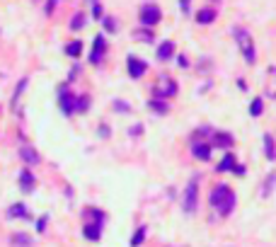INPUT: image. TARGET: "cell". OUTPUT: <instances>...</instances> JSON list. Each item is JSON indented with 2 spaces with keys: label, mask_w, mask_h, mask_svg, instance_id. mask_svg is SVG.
I'll return each instance as SVG.
<instances>
[{
  "label": "cell",
  "mask_w": 276,
  "mask_h": 247,
  "mask_svg": "<svg viewBox=\"0 0 276 247\" xmlns=\"http://www.w3.org/2000/svg\"><path fill=\"white\" fill-rule=\"evenodd\" d=\"M264 155H267L269 163L276 160V143H274V138H272V134H264Z\"/></svg>",
  "instance_id": "17"
},
{
  "label": "cell",
  "mask_w": 276,
  "mask_h": 247,
  "mask_svg": "<svg viewBox=\"0 0 276 247\" xmlns=\"http://www.w3.org/2000/svg\"><path fill=\"white\" fill-rule=\"evenodd\" d=\"M216 17H218V12L211 10V7H204V10L196 12V22L199 25H211V22H216Z\"/></svg>",
  "instance_id": "15"
},
{
  "label": "cell",
  "mask_w": 276,
  "mask_h": 247,
  "mask_svg": "<svg viewBox=\"0 0 276 247\" xmlns=\"http://www.w3.org/2000/svg\"><path fill=\"white\" fill-rule=\"evenodd\" d=\"M177 95V82L174 80H170V78H165V85L163 87H158V97H174Z\"/></svg>",
  "instance_id": "18"
},
{
  "label": "cell",
  "mask_w": 276,
  "mask_h": 247,
  "mask_svg": "<svg viewBox=\"0 0 276 247\" xmlns=\"http://www.w3.org/2000/svg\"><path fill=\"white\" fill-rule=\"evenodd\" d=\"M235 165H238V158H235L233 153H225L216 170H218V172H233V170H235Z\"/></svg>",
  "instance_id": "16"
},
{
  "label": "cell",
  "mask_w": 276,
  "mask_h": 247,
  "mask_svg": "<svg viewBox=\"0 0 276 247\" xmlns=\"http://www.w3.org/2000/svg\"><path fill=\"white\" fill-rule=\"evenodd\" d=\"M34 187H36V177L29 170H22L20 172V189L25 194H29V192H34Z\"/></svg>",
  "instance_id": "13"
},
{
  "label": "cell",
  "mask_w": 276,
  "mask_h": 247,
  "mask_svg": "<svg viewBox=\"0 0 276 247\" xmlns=\"http://www.w3.org/2000/svg\"><path fill=\"white\" fill-rule=\"evenodd\" d=\"M134 36H136V39H143V41H153V34H150L148 29H140V32H136Z\"/></svg>",
  "instance_id": "31"
},
{
  "label": "cell",
  "mask_w": 276,
  "mask_h": 247,
  "mask_svg": "<svg viewBox=\"0 0 276 247\" xmlns=\"http://www.w3.org/2000/svg\"><path fill=\"white\" fill-rule=\"evenodd\" d=\"M274 187H276V175H267V177H264V184H262V196L267 199Z\"/></svg>",
  "instance_id": "23"
},
{
  "label": "cell",
  "mask_w": 276,
  "mask_h": 247,
  "mask_svg": "<svg viewBox=\"0 0 276 247\" xmlns=\"http://www.w3.org/2000/svg\"><path fill=\"white\" fill-rule=\"evenodd\" d=\"M83 238H87L90 243H100V240H102V225H97V223H85Z\"/></svg>",
  "instance_id": "12"
},
{
  "label": "cell",
  "mask_w": 276,
  "mask_h": 247,
  "mask_svg": "<svg viewBox=\"0 0 276 247\" xmlns=\"http://www.w3.org/2000/svg\"><path fill=\"white\" fill-rule=\"evenodd\" d=\"M104 51H107V39H104L102 34H97V36H95V41H92L90 63H92V66H100V63H102V58H104Z\"/></svg>",
  "instance_id": "6"
},
{
  "label": "cell",
  "mask_w": 276,
  "mask_h": 247,
  "mask_svg": "<svg viewBox=\"0 0 276 247\" xmlns=\"http://www.w3.org/2000/svg\"><path fill=\"white\" fill-rule=\"evenodd\" d=\"M262 111H264V100H262V97H254V100L249 102V114H252V116H262Z\"/></svg>",
  "instance_id": "24"
},
{
  "label": "cell",
  "mask_w": 276,
  "mask_h": 247,
  "mask_svg": "<svg viewBox=\"0 0 276 247\" xmlns=\"http://www.w3.org/2000/svg\"><path fill=\"white\" fill-rule=\"evenodd\" d=\"M56 5H58V0H49V2H46V7H44V12H46V15H54Z\"/></svg>",
  "instance_id": "34"
},
{
  "label": "cell",
  "mask_w": 276,
  "mask_h": 247,
  "mask_svg": "<svg viewBox=\"0 0 276 247\" xmlns=\"http://www.w3.org/2000/svg\"><path fill=\"white\" fill-rule=\"evenodd\" d=\"M129 134H131V136H140V134H143V126H140V124H138V126H131Z\"/></svg>",
  "instance_id": "35"
},
{
  "label": "cell",
  "mask_w": 276,
  "mask_h": 247,
  "mask_svg": "<svg viewBox=\"0 0 276 247\" xmlns=\"http://www.w3.org/2000/svg\"><path fill=\"white\" fill-rule=\"evenodd\" d=\"M92 15H95L97 20H102V17H104V12H102V2L92 0Z\"/></svg>",
  "instance_id": "30"
},
{
  "label": "cell",
  "mask_w": 276,
  "mask_h": 247,
  "mask_svg": "<svg viewBox=\"0 0 276 247\" xmlns=\"http://www.w3.org/2000/svg\"><path fill=\"white\" fill-rule=\"evenodd\" d=\"M192 153L196 160H204V163H208L211 160V145L206 143V141H196L192 145Z\"/></svg>",
  "instance_id": "11"
},
{
  "label": "cell",
  "mask_w": 276,
  "mask_h": 247,
  "mask_svg": "<svg viewBox=\"0 0 276 247\" xmlns=\"http://www.w3.org/2000/svg\"><path fill=\"white\" fill-rule=\"evenodd\" d=\"M66 54L70 56V58H78V56L83 54V41H78V39L68 41V44H66Z\"/></svg>",
  "instance_id": "20"
},
{
  "label": "cell",
  "mask_w": 276,
  "mask_h": 247,
  "mask_svg": "<svg viewBox=\"0 0 276 247\" xmlns=\"http://www.w3.org/2000/svg\"><path fill=\"white\" fill-rule=\"evenodd\" d=\"M208 201H211V206L221 213L223 218H225V216H230V213H233V209H235V194H233V189H230L228 184H216V187L211 189Z\"/></svg>",
  "instance_id": "1"
},
{
  "label": "cell",
  "mask_w": 276,
  "mask_h": 247,
  "mask_svg": "<svg viewBox=\"0 0 276 247\" xmlns=\"http://www.w3.org/2000/svg\"><path fill=\"white\" fill-rule=\"evenodd\" d=\"M160 17H163V12H160L158 5H143L140 7V25L145 29H153L160 22Z\"/></svg>",
  "instance_id": "5"
},
{
  "label": "cell",
  "mask_w": 276,
  "mask_h": 247,
  "mask_svg": "<svg viewBox=\"0 0 276 247\" xmlns=\"http://www.w3.org/2000/svg\"><path fill=\"white\" fill-rule=\"evenodd\" d=\"M27 78H22L20 80V85H17V90H15V95H12V107H17V100H20V95L25 92V87H27Z\"/></svg>",
  "instance_id": "27"
},
{
  "label": "cell",
  "mask_w": 276,
  "mask_h": 247,
  "mask_svg": "<svg viewBox=\"0 0 276 247\" xmlns=\"http://www.w3.org/2000/svg\"><path fill=\"white\" fill-rule=\"evenodd\" d=\"M46 223H49V216H41V218L36 220V230L44 233V230H46Z\"/></svg>",
  "instance_id": "33"
},
{
  "label": "cell",
  "mask_w": 276,
  "mask_h": 247,
  "mask_svg": "<svg viewBox=\"0 0 276 247\" xmlns=\"http://www.w3.org/2000/svg\"><path fill=\"white\" fill-rule=\"evenodd\" d=\"M111 109H114V111H121V114H129V111H131V107H129V105H126L124 100H114Z\"/></svg>",
  "instance_id": "28"
},
{
  "label": "cell",
  "mask_w": 276,
  "mask_h": 247,
  "mask_svg": "<svg viewBox=\"0 0 276 247\" xmlns=\"http://www.w3.org/2000/svg\"><path fill=\"white\" fill-rule=\"evenodd\" d=\"M126 68H129V75L138 80V78H143L145 75V71H148V63L143 61V58H136V56H129L126 58Z\"/></svg>",
  "instance_id": "7"
},
{
  "label": "cell",
  "mask_w": 276,
  "mask_h": 247,
  "mask_svg": "<svg viewBox=\"0 0 276 247\" xmlns=\"http://www.w3.org/2000/svg\"><path fill=\"white\" fill-rule=\"evenodd\" d=\"M148 107L155 111V114H160V116H165L167 111H170V105H167L163 97H155V100H150V102H148Z\"/></svg>",
  "instance_id": "19"
},
{
  "label": "cell",
  "mask_w": 276,
  "mask_h": 247,
  "mask_svg": "<svg viewBox=\"0 0 276 247\" xmlns=\"http://www.w3.org/2000/svg\"><path fill=\"white\" fill-rule=\"evenodd\" d=\"M102 27H104V32H116V20L114 17H102Z\"/></svg>",
  "instance_id": "29"
},
{
  "label": "cell",
  "mask_w": 276,
  "mask_h": 247,
  "mask_svg": "<svg viewBox=\"0 0 276 247\" xmlns=\"http://www.w3.org/2000/svg\"><path fill=\"white\" fill-rule=\"evenodd\" d=\"M20 160L25 165H39L41 163V155H39V150H36L34 145L25 143V145L20 148Z\"/></svg>",
  "instance_id": "8"
},
{
  "label": "cell",
  "mask_w": 276,
  "mask_h": 247,
  "mask_svg": "<svg viewBox=\"0 0 276 247\" xmlns=\"http://www.w3.org/2000/svg\"><path fill=\"white\" fill-rule=\"evenodd\" d=\"M10 240H12V245H17V247H34V240L29 235H25V233H15Z\"/></svg>",
  "instance_id": "22"
},
{
  "label": "cell",
  "mask_w": 276,
  "mask_h": 247,
  "mask_svg": "<svg viewBox=\"0 0 276 247\" xmlns=\"http://www.w3.org/2000/svg\"><path fill=\"white\" fill-rule=\"evenodd\" d=\"M85 27V15L83 12H78V15H73V20H70V29L73 32H78V29Z\"/></svg>",
  "instance_id": "26"
},
{
  "label": "cell",
  "mask_w": 276,
  "mask_h": 247,
  "mask_svg": "<svg viewBox=\"0 0 276 247\" xmlns=\"http://www.w3.org/2000/svg\"><path fill=\"white\" fill-rule=\"evenodd\" d=\"M58 109L63 111L66 116H73L75 114V95L70 92V85L63 82L58 87Z\"/></svg>",
  "instance_id": "4"
},
{
  "label": "cell",
  "mask_w": 276,
  "mask_h": 247,
  "mask_svg": "<svg viewBox=\"0 0 276 247\" xmlns=\"http://www.w3.org/2000/svg\"><path fill=\"white\" fill-rule=\"evenodd\" d=\"M211 145H216V148H233L235 145V138H233V134H228V131H213L211 134Z\"/></svg>",
  "instance_id": "9"
},
{
  "label": "cell",
  "mask_w": 276,
  "mask_h": 247,
  "mask_svg": "<svg viewBox=\"0 0 276 247\" xmlns=\"http://www.w3.org/2000/svg\"><path fill=\"white\" fill-rule=\"evenodd\" d=\"M179 7H182L184 12H189V0H179Z\"/></svg>",
  "instance_id": "38"
},
{
  "label": "cell",
  "mask_w": 276,
  "mask_h": 247,
  "mask_svg": "<svg viewBox=\"0 0 276 247\" xmlns=\"http://www.w3.org/2000/svg\"><path fill=\"white\" fill-rule=\"evenodd\" d=\"M155 56H158V61H170L172 56H174V44L167 39V41H163V44H158V51H155Z\"/></svg>",
  "instance_id": "14"
},
{
  "label": "cell",
  "mask_w": 276,
  "mask_h": 247,
  "mask_svg": "<svg viewBox=\"0 0 276 247\" xmlns=\"http://www.w3.org/2000/svg\"><path fill=\"white\" fill-rule=\"evenodd\" d=\"M90 109V95H75V111H80V114H85V111Z\"/></svg>",
  "instance_id": "25"
},
{
  "label": "cell",
  "mask_w": 276,
  "mask_h": 247,
  "mask_svg": "<svg viewBox=\"0 0 276 247\" xmlns=\"http://www.w3.org/2000/svg\"><path fill=\"white\" fill-rule=\"evenodd\" d=\"M145 235H148V228H145V225L136 228V230H134V235H131V247L143 245V243H145Z\"/></svg>",
  "instance_id": "21"
},
{
  "label": "cell",
  "mask_w": 276,
  "mask_h": 247,
  "mask_svg": "<svg viewBox=\"0 0 276 247\" xmlns=\"http://www.w3.org/2000/svg\"><path fill=\"white\" fill-rule=\"evenodd\" d=\"M182 209H184V213H196V209H199V179L196 177H192L184 187Z\"/></svg>",
  "instance_id": "3"
},
{
  "label": "cell",
  "mask_w": 276,
  "mask_h": 247,
  "mask_svg": "<svg viewBox=\"0 0 276 247\" xmlns=\"http://www.w3.org/2000/svg\"><path fill=\"white\" fill-rule=\"evenodd\" d=\"M97 136H100V138H109L111 136V129L107 126V124H102V126L97 129Z\"/></svg>",
  "instance_id": "32"
},
{
  "label": "cell",
  "mask_w": 276,
  "mask_h": 247,
  "mask_svg": "<svg viewBox=\"0 0 276 247\" xmlns=\"http://www.w3.org/2000/svg\"><path fill=\"white\" fill-rule=\"evenodd\" d=\"M7 218L10 220H29V209L27 204H22V201H17V204H12L10 209H7Z\"/></svg>",
  "instance_id": "10"
},
{
  "label": "cell",
  "mask_w": 276,
  "mask_h": 247,
  "mask_svg": "<svg viewBox=\"0 0 276 247\" xmlns=\"http://www.w3.org/2000/svg\"><path fill=\"white\" fill-rule=\"evenodd\" d=\"M177 63H179V68H189V61H187V56H177Z\"/></svg>",
  "instance_id": "36"
},
{
  "label": "cell",
  "mask_w": 276,
  "mask_h": 247,
  "mask_svg": "<svg viewBox=\"0 0 276 247\" xmlns=\"http://www.w3.org/2000/svg\"><path fill=\"white\" fill-rule=\"evenodd\" d=\"M233 36H235V41H238L240 51H242V56H245L247 66H254V61H257V51H254V41H252L249 32L245 27H235L233 29Z\"/></svg>",
  "instance_id": "2"
},
{
  "label": "cell",
  "mask_w": 276,
  "mask_h": 247,
  "mask_svg": "<svg viewBox=\"0 0 276 247\" xmlns=\"http://www.w3.org/2000/svg\"><path fill=\"white\" fill-rule=\"evenodd\" d=\"M233 172H235V175H240V177H242V175H245V172H247V170H245V165H235V170H233Z\"/></svg>",
  "instance_id": "37"
}]
</instances>
